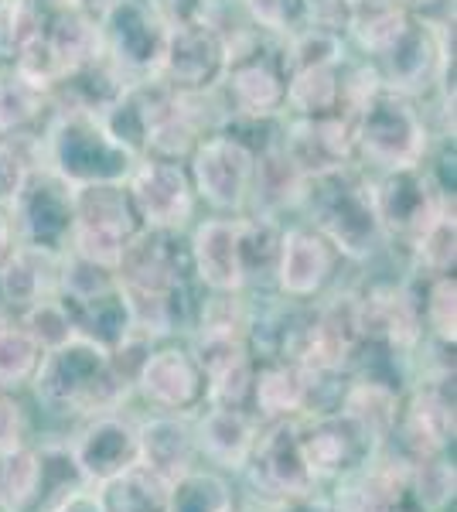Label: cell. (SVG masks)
Here are the masks:
<instances>
[{"mask_svg":"<svg viewBox=\"0 0 457 512\" xmlns=\"http://www.w3.org/2000/svg\"><path fill=\"white\" fill-rule=\"evenodd\" d=\"M116 284L130 304L134 328L154 342L191 332L202 304L195 294L205 297L191 274L185 233H161V229H140L134 236V243L116 263Z\"/></svg>","mask_w":457,"mask_h":512,"instance_id":"1","label":"cell"},{"mask_svg":"<svg viewBox=\"0 0 457 512\" xmlns=\"http://www.w3.org/2000/svg\"><path fill=\"white\" fill-rule=\"evenodd\" d=\"M294 216L318 229L345 263H369L386 250L376 212V188L362 164H345V168L307 178Z\"/></svg>","mask_w":457,"mask_h":512,"instance_id":"2","label":"cell"},{"mask_svg":"<svg viewBox=\"0 0 457 512\" xmlns=\"http://www.w3.org/2000/svg\"><path fill=\"white\" fill-rule=\"evenodd\" d=\"M35 393L55 414L72 417H99L113 414L127 403L134 386L116 373L110 349L89 342L82 335H72L69 342L55 345L41 355L35 373Z\"/></svg>","mask_w":457,"mask_h":512,"instance_id":"3","label":"cell"},{"mask_svg":"<svg viewBox=\"0 0 457 512\" xmlns=\"http://www.w3.org/2000/svg\"><path fill=\"white\" fill-rule=\"evenodd\" d=\"M287 48L284 38L243 24L229 35V59L215 96L226 120L277 123L287 113Z\"/></svg>","mask_w":457,"mask_h":512,"instance_id":"4","label":"cell"},{"mask_svg":"<svg viewBox=\"0 0 457 512\" xmlns=\"http://www.w3.org/2000/svg\"><path fill=\"white\" fill-rule=\"evenodd\" d=\"M348 120H352L355 134V164H362L369 175L420 168L440 140L417 99L389 86H382Z\"/></svg>","mask_w":457,"mask_h":512,"instance_id":"5","label":"cell"},{"mask_svg":"<svg viewBox=\"0 0 457 512\" xmlns=\"http://www.w3.org/2000/svg\"><path fill=\"white\" fill-rule=\"evenodd\" d=\"M134 161V154L93 113L52 110L38 137V164L65 178L72 188L123 181Z\"/></svg>","mask_w":457,"mask_h":512,"instance_id":"6","label":"cell"},{"mask_svg":"<svg viewBox=\"0 0 457 512\" xmlns=\"http://www.w3.org/2000/svg\"><path fill=\"white\" fill-rule=\"evenodd\" d=\"M365 349L362 297L355 287H331L307 304V325L294 362L307 376H348Z\"/></svg>","mask_w":457,"mask_h":512,"instance_id":"7","label":"cell"},{"mask_svg":"<svg viewBox=\"0 0 457 512\" xmlns=\"http://www.w3.org/2000/svg\"><path fill=\"white\" fill-rule=\"evenodd\" d=\"M103 55L130 82L154 79L168 45L171 18L161 0H110L96 14Z\"/></svg>","mask_w":457,"mask_h":512,"instance_id":"8","label":"cell"},{"mask_svg":"<svg viewBox=\"0 0 457 512\" xmlns=\"http://www.w3.org/2000/svg\"><path fill=\"white\" fill-rule=\"evenodd\" d=\"M140 219L123 181H103V185L76 188V219H72L69 250L82 260L116 270L120 256L140 233Z\"/></svg>","mask_w":457,"mask_h":512,"instance_id":"9","label":"cell"},{"mask_svg":"<svg viewBox=\"0 0 457 512\" xmlns=\"http://www.w3.org/2000/svg\"><path fill=\"white\" fill-rule=\"evenodd\" d=\"M7 219H11L18 246L62 256L72 239L76 188L65 178H58L55 171H48L45 164H31L11 209H7Z\"/></svg>","mask_w":457,"mask_h":512,"instance_id":"10","label":"cell"},{"mask_svg":"<svg viewBox=\"0 0 457 512\" xmlns=\"http://www.w3.org/2000/svg\"><path fill=\"white\" fill-rule=\"evenodd\" d=\"M256 147L232 130L219 127L185 161L191 188L209 216H243L253 185Z\"/></svg>","mask_w":457,"mask_h":512,"instance_id":"11","label":"cell"},{"mask_svg":"<svg viewBox=\"0 0 457 512\" xmlns=\"http://www.w3.org/2000/svg\"><path fill=\"white\" fill-rule=\"evenodd\" d=\"M372 188H376V212L382 236H386V250L403 253L440 216V209L454 202V192L440 188L427 164L372 175Z\"/></svg>","mask_w":457,"mask_h":512,"instance_id":"12","label":"cell"},{"mask_svg":"<svg viewBox=\"0 0 457 512\" xmlns=\"http://www.w3.org/2000/svg\"><path fill=\"white\" fill-rule=\"evenodd\" d=\"M127 195L134 202V212L144 229H161V233H188L191 222L198 219V198L191 188L188 168L181 161L144 158L134 161V168L123 178Z\"/></svg>","mask_w":457,"mask_h":512,"instance_id":"13","label":"cell"},{"mask_svg":"<svg viewBox=\"0 0 457 512\" xmlns=\"http://www.w3.org/2000/svg\"><path fill=\"white\" fill-rule=\"evenodd\" d=\"M229 59V35L209 18L171 21L161 69L154 79L174 93H212Z\"/></svg>","mask_w":457,"mask_h":512,"instance_id":"14","label":"cell"},{"mask_svg":"<svg viewBox=\"0 0 457 512\" xmlns=\"http://www.w3.org/2000/svg\"><path fill=\"white\" fill-rule=\"evenodd\" d=\"M342 263L345 260L338 256V250L318 229H311L301 219L284 222L277 270H273V294L297 304L318 301L321 294H328L335 287Z\"/></svg>","mask_w":457,"mask_h":512,"instance_id":"15","label":"cell"},{"mask_svg":"<svg viewBox=\"0 0 457 512\" xmlns=\"http://www.w3.org/2000/svg\"><path fill=\"white\" fill-rule=\"evenodd\" d=\"M362 297V328L365 345L396 355H413L423 345L420 291L410 280H372Z\"/></svg>","mask_w":457,"mask_h":512,"instance_id":"16","label":"cell"},{"mask_svg":"<svg viewBox=\"0 0 457 512\" xmlns=\"http://www.w3.org/2000/svg\"><path fill=\"white\" fill-rule=\"evenodd\" d=\"M134 390L154 414H188L205 403V373L188 345H151L134 376Z\"/></svg>","mask_w":457,"mask_h":512,"instance_id":"17","label":"cell"},{"mask_svg":"<svg viewBox=\"0 0 457 512\" xmlns=\"http://www.w3.org/2000/svg\"><path fill=\"white\" fill-rule=\"evenodd\" d=\"M246 465H253V485L270 499H301L311 495L318 478L307 468L301 437H297V424L290 420H270L263 434H256L253 454Z\"/></svg>","mask_w":457,"mask_h":512,"instance_id":"18","label":"cell"},{"mask_svg":"<svg viewBox=\"0 0 457 512\" xmlns=\"http://www.w3.org/2000/svg\"><path fill=\"white\" fill-rule=\"evenodd\" d=\"M195 284L205 294H246L236 216L195 219L185 233Z\"/></svg>","mask_w":457,"mask_h":512,"instance_id":"19","label":"cell"},{"mask_svg":"<svg viewBox=\"0 0 457 512\" xmlns=\"http://www.w3.org/2000/svg\"><path fill=\"white\" fill-rule=\"evenodd\" d=\"M280 144L307 178L355 164V134L345 113L284 117L280 120Z\"/></svg>","mask_w":457,"mask_h":512,"instance_id":"20","label":"cell"},{"mask_svg":"<svg viewBox=\"0 0 457 512\" xmlns=\"http://www.w3.org/2000/svg\"><path fill=\"white\" fill-rule=\"evenodd\" d=\"M72 458L82 468L89 485H103L116 478L127 468H134L140 461V434L137 424L127 417L113 414H99L89 417V424L82 427L79 441L72 444Z\"/></svg>","mask_w":457,"mask_h":512,"instance_id":"21","label":"cell"},{"mask_svg":"<svg viewBox=\"0 0 457 512\" xmlns=\"http://www.w3.org/2000/svg\"><path fill=\"white\" fill-rule=\"evenodd\" d=\"M297 437H301L304 461L314 472V478H335L355 472L372 451V437L352 417H345L342 410L318 414L307 427H297Z\"/></svg>","mask_w":457,"mask_h":512,"instance_id":"22","label":"cell"},{"mask_svg":"<svg viewBox=\"0 0 457 512\" xmlns=\"http://www.w3.org/2000/svg\"><path fill=\"white\" fill-rule=\"evenodd\" d=\"M304 181H307V175L284 151L280 134H277L263 151H256L253 185H249V205H246L243 216H267V219L287 222V216L297 212Z\"/></svg>","mask_w":457,"mask_h":512,"instance_id":"23","label":"cell"},{"mask_svg":"<svg viewBox=\"0 0 457 512\" xmlns=\"http://www.w3.org/2000/svg\"><path fill=\"white\" fill-rule=\"evenodd\" d=\"M174 99V89L164 86L161 79H134L123 86V93L113 99V106L103 113L106 130L127 147L134 158L147 151V140H151L154 127L164 120Z\"/></svg>","mask_w":457,"mask_h":512,"instance_id":"24","label":"cell"},{"mask_svg":"<svg viewBox=\"0 0 457 512\" xmlns=\"http://www.w3.org/2000/svg\"><path fill=\"white\" fill-rule=\"evenodd\" d=\"M311 403V376L294 359H260L253 369L249 407L256 420H290Z\"/></svg>","mask_w":457,"mask_h":512,"instance_id":"25","label":"cell"},{"mask_svg":"<svg viewBox=\"0 0 457 512\" xmlns=\"http://www.w3.org/2000/svg\"><path fill=\"white\" fill-rule=\"evenodd\" d=\"M140 434V465L157 472L164 482H181L188 472H195V427L185 414H154L137 427Z\"/></svg>","mask_w":457,"mask_h":512,"instance_id":"26","label":"cell"},{"mask_svg":"<svg viewBox=\"0 0 457 512\" xmlns=\"http://www.w3.org/2000/svg\"><path fill=\"white\" fill-rule=\"evenodd\" d=\"M256 434H260V420L249 410L209 407L205 417L195 424V448L215 468L239 472V468H246L249 454H253Z\"/></svg>","mask_w":457,"mask_h":512,"instance_id":"27","label":"cell"},{"mask_svg":"<svg viewBox=\"0 0 457 512\" xmlns=\"http://www.w3.org/2000/svg\"><path fill=\"white\" fill-rule=\"evenodd\" d=\"M52 110V96L45 89L21 76L14 65L0 62V140L38 144Z\"/></svg>","mask_w":457,"mask_h":512,"instance_id":"28","label":"cell"},{"mask_svg":"<svg viewBox=\"0 0 457 512\" xmlns=\"http://www.w3.org/2000/svg\"><path fill=\"white\" fill-rule=\"evenodd\" d=\"M58 287V256L14 246L11 256L0 263V297L11 318H21L38 301L52 297Z\"/></svg>","mask_w":457,"mask_h":512,"instance_id":"29","label":"cell"},{"mask_svg":"<svg viewBox=\"0 0 457 512\" xmlns=\"http://www.w3.org/2000/svg\"><path fill=\"white\" fill-rule=\"evenodd\" d=\"M127 76H123L116 65L106 59V55H96L93 62L79 65V69L65 72L58 79V86L52 89V106L55 110H76V113H93V117H103L113 106V99L123 93L127 86Z\"/></svg>","mask_w":457,"mask_h":512,"instance_id":"30","label":"cell"},{"mask_svg":"<svg viewBox=\"0 0 457 512\" xmlns=\"http://www.w3.org/2000/svg\"><path fill=\"white\" fill-rule=\"evenodd\" d=\"M413 24V14L396 0H355L352 21H348L345 41L355 55L369 62H379L396 45L406 28Z\"/></svg>","mask_w":457,"mask_h":512,"instance_id":"31","label":"cell"},{"mask_svg":"<svg viewBox=\"0 0 457 512\" xmlns=\"http://www.w3.org/2000/svg\"><path fill=\"white\" fill-rule=\"evenodd\" d=\"M338 410H342L345 417H352L372 441H382V437L393 434L403 403H400V390H396L393 383L376 379V376H359L342 390Z\"/></svg>","mask_w":457,"mask_h":512,"instance_id":"32","label":"cell"},{"mask_svg":"<svg viewBox=\"0 0 457 512\" xmlns=\"http://www.w3.org/2000/svg\"><path fill=\"white\" fill-rule=\"evenodd\" d=\"M345 62L294 65L287 76V113L284 117H324V113H342Z\"/></svg>","mask_w":457,"mask_h":512,"instance_id":"33","label":"cell"},{"mask_svg":"<svg viewBox=\"0 0 457 512\" xmlns=\"http://www.w3.org/2000/svg\"><path fill=\"white\" fill-rule=\"evenodd\" d=\"M239 253H243V277L249 291H273V270L280 256L284 222L267 216H236Z\"/></svg>","mask_w":457,"mask_h":512,"instance_id":"34","label":"cell"},{"mask_svg":"<svg viewBox=\"0 0 457 512\" xmlns=\"http://www.w3.org/2000/svg\"><path fill=\"white\" fill-rule=\"evenodd\" d=\"M99 506L103 512H168L171 509V482L151 472L147 465H137L120 472L110 482L99 485Z\"/></svg>","mask_w":457,"mask_h":512,"instance_id":"35","label":"cell"},{"mask_svg":"<svg viewBox=\"0 0 457 512\" xmlns=\"http://www.w3.org/2000/svg\"><path fill=\"white\" fill-rule=\"evenodd\" d=\"M41 35H45L48 48L55 52L62 76L79 65L93 62L96 55H103V41H99V21L93 11L79 14H58V18L41 21ZM58 86V82H55Z\"/></svg>","mask_w":457,"mask_h":512,"instance_id":"36","label":"cell"},{"mask_svg":"<svg viewBox=\"0 0 457 512\" xmlns=\"http://www.w3.org/2000/svg\"><path fill=\"white\" fill-rule=\"evenodd\" d=\"M86 475L72 458V448L62 444H48L45 451H38V485H35V499L24 512H58L72 495H79L86 489Z\"/></svg>","mask_w":457,"mask_h":512,"instance_id":"37","label":"cell"},{"mask_svg":"<svg viewBox=\"0 0 457 512\" xmlns=\"http://www.w3.org/2000/svg\"><path fill=\"white\" fill-rule=\"evenodd\" d=\"M410 260V270L423 277H437V274H454V260H457V212L454 202L440 209V216L430 222L423 233L413 239V246L403 253Z\"/></svg>","mask_w":457,"mask_h":512,"instance_id":"38","label":"cell"},{"mask_svg":"<svg viewBox=\"0 0 457 512\" xmlns=\"http://www.w3.org/2000/svg\"><path fill=\"white\" fill-rule=\"evenodd\" d=\"M45 349L28 335L18 318L0 321V393H21L35 383Z\"/></svg>","mask_w":457,"mask_h":512,"instance_id":"39","label":"cell"},{"mask_svg":"<svg viewBox=\"0 0 457 512\" xmlns=\"http://www.w3.org/2000/svg\"><path fill=\"white\" fill-rule=\"evenodd\" d=\"M420 315L423 332L444 349H454L457 338V280L454 274H437L420 280Z\"/></svg>","mask_w":457,"mask_h":512,"instance_id":"40","label":"cell"},{"mask_svg":"<svg viewBox=\"0 0 457 512\" xmlns=\"http://www.w3.org/2000/svg\"><path fill=\"white\" fill-rule=\"evenodd\" d=\"M454 465L434 458H423L410 468V499L420 512H447L454 502Z\"/></svg>","mask_w":457,"mask_h":512,"instance_id":"41","label":"cell"},{"mask_svg":"<svg viewBox=\"0 0 457 512\" xmlns=\"http://www.w3.org/2000/svg\"><path fill=\"white\" fill-rule=\"evenodd\" d=\"M232 495L229 485L215 472H188L181 482L171 485L168 512H229Z\"/></svg>","mask_w":457,"mask_h":512,"instance_id":"42","label":"cell"},{"mask_svg":"<svg viewBox=\"0 0 457 512\" xmlns=\"http://www.w3.org/2000/svg\"><path fill=\"white\" fill-rule=\"evenodd\" d=\"M18 321H21L24 328H28V335L35 338V342L45 352L55 349V345H62V342H69V338L76 335V325H72L69 308H65L58 294L45 297V301H38L35 308L24 311Z\"/></svg>","mask_w":457,"mask_h":512,"instance_id":"43","label":"cell"},{"mask_svg":"<svg viewBox=\"0 0 457 512\" xmlns=\"http://www.w3.org/2000/svg\"><path fill=\"white\" fill-rule=\"evenodd\" d=\"M41 28V18L31 0H0V62L11 65L18 52Z\"/></svg>","mask_w":457,"mask_h":512,"instance_id":"44","label":"cell"},{"mask_svg":"<svg viewBox=\"0 0 457 512\" xmlns=\"http://www.w3.org/2000/svg\"><path fill=\"white\" fill-rule=\"evenodd\" d=\"M236 4L243 11L246 24L270 31V35L287 38L290 31L301 28V7H297V0H236Z\"/></svg>","mask_w":457,"mask_h":512,"instance_id":"45","label":"cell"},{"mask_svg":"<svg viewBox=\"0 0 457 512\" xmlns=\"http://www.w3.org/2000/svg\"><path fill=\"white\" fill-rule=\"evenodd\" d=\"M31 164H38V144H11L0 140V212L11 209L24 175Z\"/></svg>","mask_w":457,"mask_h":512,"instance_id":"46","label":"cell"},{"mask_svg":"<svg viewBox=\"0 0 457 512\" xmlns=\"http://www.w3.org/2000/svg\"><path fill=\"white\" fill-rule=\"evenodd\" d=\"M297 7H301V28H318L345 38L352 21V0H297Z\"/></svg>","mask_w":457,"mask_h":512,"instance_id":"47","label":"cell"},{"mask_svg":"<svg viewBox=\"0 0 457 512\" xmlns=\"http://www.w3.org/2000/svg\"><path fill=\"white\" fill-rule=\"evenodd\" d=\"M21 427H24V420H21L18 403H14L7 393H0V451L18 448V444H21Z\"/></svg>","mask_w":457,"mask_h":512,"instance_id":"48","label":"cell"},{"mask_svg":"<svg viewBox=\"0 0 457 512\" xmlns=\"http://www.w3.org/2000/svg\"><path fill=\"white\" fill-rule=\"evenodd\" d=\"M400 7L420 21H451L454 18V0H396Z\"/></svg>","mask_w":457,"mask_h":512,"instance_id":"49","label":"cell"},{"mask_svg":"<svg viewBox=\"0 0 457 512\" xmlns=\"http://www.w3.org/2000/svg\"><path fill=\"white\" fill-rule=\"evenodd\" d=\"M215 0H161V7L168 11L171 21H188V18H209Z\"/></svg>","mask_w":457,"mask_h":512,"instance_id":"50","label":"cell"},{"mask_svg":"<svg viewBox=\"0 0 457 512\" xmlns=\"http://www.w3.org/2000/svg\"><path fill=\"white\" fill-rule=\"evenodd\" d=\"M273 512H331V509L314 499V492H311V495H301V499H284Z\"/></svg>","mask_w":457,"mask_h":512,"instance_id":"51","label":"cell"},{"mask_svg":"<svg viewBox=\"0 0 457 512\" xmlns=\"http://www.w3.org/2000/svg\"><path fill=\"white\" fill-rule=\"evenodd\" d=\"M58 512H103V506H99V495H89L86 489H82L79 495H72V499L65 502Z\"/></svg>","mask_w":457,"mask_h":512,"instance_id":"52","label":"cell"},{"mask_svg":"<svg viewBox=\"0 0 457 512\" xmlns=\"http://www.w3.org/2000/svg\"><path fill=\"white\" fill-rule=\"evenodd\" d=\"M18 246V239H14V229H11V219H7V212H0V263L11 256V250Z\"/></svg>","mask_w":457,"mask_h":512,"instance_id":"53","label":"cell"},{"mask_svg":"<svg viewBox=\"0 0 457 512\" xmlns=\"http://www.w3.org/2000/svg\"><path fill=\"white\" fill-rule=\"evenodd\" d=\"M372 512H420L417 506H413L410 495H403V499H393V502H382V506H376Z\"/></svg>","mask_w":457,"mask_h":512,"instance_id":"54","label":"cell"},{"mask_svg":"<svg viewBox=\"0 0 457 512\" xmlns=\"http://www.w3.org/2000/svg\"><path fill=\"white\" fill-rule=\"evenodd\" d=\"M86 4H89V11H93V14H99V11H103L106 4H110V0H86Z\"/></svg>","mask_w":457,"mask_h":512,"instance_id":"55","label":"cell"},{"mask_svg":"<svg viewBox=\"0 0 457 512\" xmlns=\"http://www.w3.org/2000/svg\"><path fill=\"white\" fill-rule=\"evenodd\" d=\"M0 512H14V509H7V506H4V502H0Z\"/></svg>","mask_w":457,"mask_h":512,"instance_id":"56","label":"cell"},{"mask_svg":"<svg viewBox=\"0 0 457 512\" xmlns=\"http://www.w3.org/2000/svg\"><path fill=\"white\" fill-rule=\"evenodd\" d=\"M229 512H239V509H236V506H232V509H229Z\"/></svg>","mask_w":457,"mask_h":512,"instance_id":"57","label":"cell"}]
</instances>
